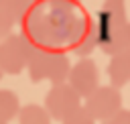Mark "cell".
Masks as SVG:
<instances>
[{
  "label": "cell",
  "mask_w": 130,
  "mask_h": 124,
  "mask_svg": "<svg viewBox=\"0 0 130 124\" xmlns=\"http://www.w3.org/2000/svg\"><path fill=\"white\" fill-rule=\"evenodd\" d=\"M61 124H98L95 118L85 110V106H79L75 112H71Z\"/></svg>",
  "instance_id": "13"
},
{
  "label": "cell",
  "mask_w": 130,
  "mask_h": 124,
  "mask_svg": "<svg viewBox=\"0 0 130 124\" xmlns=\"http://www.w3.org/2000/svg\"><path fill=\"white\" fill-rule=\"evenodd\" d=\"M61 2H75V0H61Z\"/></svg>",
  "instance_id": "16"
},
{
  "label": "cell",
  "mask_w": 130,
  "mask_h": 124,
  "mask_svg": "<svg viewBox=\"0 0 130 124\" xmlns=\"http://www.w3.org/2000/svg\"><path fill=\"white\" fill-rule=\"evenodd\" d=\"M30 8L28 0H0V41L12 35V28L24 20Z\"/></svg>",
  "instance_id": "6"
},
{
  "label": "cell",
  "mask_w": 130,
  "mask_h": 124,
  "mask_svg": "<svg viewBox=\"0 0 130 124\" xmlns=\"http://www.w3.org/2000/svg\"><path fill=\"white\" fill-rule=\"evenodd\" d=\"M100 49L104 55H118L124 51H130V20L112 28L104 37H100Z\"/></svg>",
  "instance_id": "8"
},
{
  "label": "cell",
  "mask_w": 130,
  "mask_h": 124,
  "mask_svg": "<svg viewBox=\"0 0 130 124\" xmlns=\"http://www.w3.org/2000/svg\"><path fill=\"white\" fill-rule=\"evenodd\" d=\"M51 120L45 106L39 104H26L18 112V124H51Z\"/></svg>",
  "instance_id": "12"
},
{
  "label": "cell",
  "mask_w": 130,
  "mask_h": 124,
  "mask_svg": "<svg viewBox=\"0 0 130 124\" xmlns=\"http://www.w3.org/2000/svg\"><path fill=\"white\" fill-rule=\"evenodd\" d=\"M28 2H30V4H32V6H35V4H37V2H39V0H28Z\"/></svg>",
  "instance_id": "15"
},
{
  "label": "cell",
  "mask_w": 130,
  "mask_h": 124,
  "mask_svg": "<svg viewBox=\"0 0 130 124\" xmlns=\"http://www.w3.org/2000/svg\"><path fill=\"white\" fill-rule=\"evenodd\" d=\"M108 77H110V85H114L118 89H122L126 83H130V51L110 57Z\"/></svg>",
  "instance_id": "10"
},
{
  "label": "cell",
  "mask_w": 130,
  "mask_h": 124,
  "mask_svg": "<svg viewBox=\"0 0 130 124\" xmlns=\"http://www.w3.org/2000/svg\"><path fill=\"white\" fill-rule=\"evenodd\" d=\"M18 112H20L18 96L12 89H0V122L8 124L18 116Z\"/></svg>",
  "instance_id": "11"
},
{
  "label": "cell",
  "mask_w": 130,
  "mask_h": 124,
  "mask_svg": "<svg viewBox=\"0 0 130 124\" xmlns=\"http://www.w3.org/2000/svg\"><path fill=\"white\" fill-rule=\"evenodd\" d=\"M51 55H53V47H32L30 51V59H28V65H26V71H28V77L39 83L43 79L49 77V65H51Z\"/></svg>",
  "instance_id": "9"
},
{
  "label": "cell",
  "mask_w": 130,
  "mask_h": 124,
  "mask_svg": "<svg viewBox=\"0 0 130 124\" xmlns=\"http://www.w3.org/2000/svg\"><path fill=\"white\" fill-rule=\"evenodd\" d=\"M0 77H2V69H0Z\"/></svg>",
  "instance_id": "17"
},
{
  "label": "cell",
  "mask_w": 130,
  "mask_h": 124,
  "mask_svg": "<svg viewBox=\"0 0 130 124\" xmlns=\"http://www.w3.org/2000/svg\"><path fill=\"white\" fill-rule=\"evenodd\" d=\"M85 110L95 118V122H108L122 110V94L114 85H100L93 94L83 100Z\"/></svg>",
  "instance_id": "2"
},
{
  "label": "cell",
  "mask_w": 130,
  "mask_h": 124,
  "mask_svg": "<svg viewBox=\"0 0 130 124\" xmlns=\"http://www.w3.org/2000/svg\"><path fill=\"white\" fill-rule=\"evenodd\" d=\"M100 37L110 33L112 28L128 22V12H126V0H104L100 12L95 14Z\"/></svg>",
  "instance_id": "7"
},
{
  "label": "cell",
  "mask_w": 130,
  "mask_h": 124,
  "mask_svg": "<svg viewBox=\"0 0 130 124\" xmlns=\"http://www.w3.org/2000/svg\"><path fill=\"white\" fill-rule=\"evenodd\" d=\"M81 96L65 81V83H57V85H51V89L45 94V110L49 112V116L53 120H59L63 122L71 112H75L81 104Z\"/></svg>",
  "instance_id": "3"
},
{
  "label": "cell",
  "mask_w": 130,
  "mask_h": 124,
  "mask_svg": "<svg viewBox=\"0 0 130 124\" xmlns=\"http://www.w3.org/2000/svg\"><path fill=\"white\" fill-rule=\"evenodd\" d=\"M104 124H130V110H128V108H122L114 118H110V120L104 122Z\"/></svg>",
  "instance_id": "14"
},
{
  "label": "cell",
  "mask_w": 130,
  "mask_h": 124,
  "mask_svg": "<svg viewBox=\"0 0 130 124\" xmlns=\"http://www.w3.org/2000/svg\"><path fill=\"white\" fill-rule=\"evenodd\" d=\"M32 47L35 45L22 33H12L4 41H0V69H2V73H10V75L20 73L28 65Z\"/></svg>",
  "instance_id": "1"
},
{
  "label": "cell",
  "mask_w": 130,
  "mask_h": 124,
  "mask_svg": "<svg viewBox=\"0 0 130 124\" xmlns=\"http://www.w3.org/2000/svg\"><path fill=\"white\" fill-rule=\"evenodd\" d=\"M71 47H73V53L79 59H85L95 49H100V28H98V20L95 18H91V16H83L81 18Z\"/></svg>",
  "instance_id": "5"
},
{
  "label": "cell",
  "mask_w": 130,
  "mask_h": 124,
  "mask_svg": "<svg viewBox=\"0 0 130 124\" xmlns=\"http://www.w3.org/2000/svg\"><path fill=\"white\" fill-rule=\"evenodd\" d=\"M0 124H4V122H0Z\"/></svg>",
  "instance_id": "18"
},
{
  "label": "cell",
  "mask_w": 130,
  "mask_h": 124,
  "mask_svg": "<svg viewBox=\"0 0 130 124\" xmlns=\"http://www.w3.org/2000/svg\"><path fill=\"white\" fill-rule=\"evenodd\" d=\"M67 83H69L83 100H85L89 94H93V91L100 87V69H98L95 61H93L91 57H85V59H79L77 63H73Z\"/></svg>",
  "instance_id": "4"
}]
</instances>
